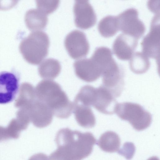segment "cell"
<instances>
[{
  "mask_svg": "<svg viewBox=\"0 0 160 160\" xmlns=\"http://www.w3.org/2000/svg\"><path fill=\"white\" fill-rule=\"evenodd\" d=\"M57 149L49 160H82L92 153L96 140L89 132H82L68 128L60 129L55 139Z\"/></svg>",
  "mask_w": 160,
  "mask_h": 160,
  "instance_id": "6da1fadb",
  "label": "cell"
},
{
  "mask_svg": "<svg viewBox=\"0 0 160 160\" xmlns=\"http://www.w3.org/2000/svg\"><path fill=\"white\" fill-rule=\"evenodd\" d=\"M35 90L37 99L47 105L53 115L61 118H67L71 115L73 103L58 83L52 80H42Z\"/></svg>",
  "mask_w": 160,
  "mask_h": 160,
  "instance_id": "7a4b0ae2",
  "label": "cell"
},
{
  "mask_svg": "<svg viewBox=\"0 0 160 160\" xmlns=\"http://www.w3.org/2000/svg\"><path fill=\"white\" fill-rule=\"evenodd\" d=\"M49 43L48 37L45 32H32L22 41V54L29 63L38 64L47 55Z\"/></svg>",
  "mask_w": 160,
  "mask_h": 160,
  "instance_id": "3957f363",
  "label": "cell"
},
{
  "mask_svg": "<svg viewBox=\"0 0 160 160\" xmlns=\"http://www.w3.org/2000/svg\"><path fill=\"white\" fill-rule=\"evenodd\" d=\"M115 112L121 119L128 121L136 130L145 129L152 121L151 114L140 105L131 102L118 103Z\"/></svg>",
  "mask_w": 160,
  "mask_h": 160,
  "instance_id": "277c9868",
  "label": "cell"
},
{
  "mask_svg": "<svg viewBox=\"0 0 160 160\" xmlns=\"http://www.w3.org/2000/svg\"><path fill=\"white\" fill-rule=\"evenodd\" d=\"M119 30L124 34L138 39L144 34L145 27L138 18V12L133 8H128L118 16Z\"/></svg>",
  "mask_w": 160,
  "mask_h": 160,
  "instance_id": "5b68a950",
  "label": "cell"
},
{
  "mask_svg": "<svg viewBox=\"0 0 160 160\" xmlns=\"http://www.w3.org/2000/svg\"><path fill=\"white\" fill-rule=\"evenodd\" d=\"M159 14L153 18L150 31L144 37L141 45L142 52L148 58H153L157 61L160 57Z\"/></svg>",
  "mask_w": 160,
  "mask_h": 160,
  "instance_id": "8992f818",
  "label": "cell"
},
{
  "mask_svg": "<svg viewBox=\"0 0 160 160\" xmlns=\"http://www.w3.org/2000/svg\"><path fill=\"white\" fill-rule=\"evenodd\" d=\"M20 76L14 72H0V104L13 101L19 90Z\"/></svg>",
  "mask_w": 160,
  "mask_h": 160,
  "instance_id": "52a82bcc",
  "label": "cell"
},
{
  "mask_svg": "<svg viewBox=\"0 0 160 160\" xmlns=\"http://www.w3.org/2000/svg\"><path fill=\"white\" fill-rule=\"evenodd\" d=\"M64 45L70 56L74 59L85 56L89 49V43L86 35L78 30H73L67 35Z\"/></svg>",
  "mask_w": 160,
  "mask_h": 160,
  "instance_id": "ba28073f",
  "label": "cell"
},
{
  "mask_svg": "<svg viewBox=\"0 0 160 160\" xmlns=\"http://www.w3.org/2000/svg\"><path fill=\"white\" fill-rule=\"evenodd\" d=\"M73 12L75 23L79 28L87 29L96 23V15L88 1H76L73 7Z\"/></svg>",
  "mask_w": 160,
  "mask_h": 160,
  "instance_id": "9c48e42d",
  "label": "cell"
},
{
  "mask_svg": "<svg viewBox=\"0 0 160 160\" xmlns=\"http://www.w3.org/2000/svg\"><path fill=\"white\" fill-rule=\"evenodd\" d=\"M116 98L111 92L101 85L95 88L92 106L102 113L112 114L115 112L118 103Z\"/></svg>",
  "mask_w": 160,
  "mask_h": 160,
  "instance_id": "30bf717a",
  "label": "cell"
},
{
  "mask_svg": "<svg viewBox=\"0 0 160 160\" xmlns=\"http://www.w3.org/2000/svg\"><path fill=\"white\" fill-rule=\"evenodd\" d=\"M27 108L30 122L36 127L43 128L51 123L53 115V112L43 102L36 98Z\"/></svg>",
  "mask_w": 160,
  "mask_h": 160,
  "instance_id": "8fae6325",
  "label": "cell"
},
{
  "mask_svg": "<svg viewBox=\"0 0 160 160\" xmlns=\"http://www.w3.org/2000/svg\"><path fill=\"white\" fill-rule=\"evenodd\" d=\"M73 66L77 76L86 82L95 81L102 75L100 68L91 58L76 61Z\"/></svg>",
  "mask_w": 160,
  "mask_h": 160,
  "instance_id": "7c38bea8",
  "label": "cell"
},
{
  "mask_svg": "<svg viewBox=\"0 0 160 160\" xmlns=\"http://www.w3.org/2000/svg\"><path fill=\"white\" fill-rule=\"evenodd\" d=\"M138 40L134 37L123 33L119 34L113 43L114 53L120 59H130L137 47Z\"/></svg>",
  "mask_w": 160,
  "mask_h": 160,
  "instance_id": "4fadbf2b",
  "label": "cell"
},
{
  "mask_svg": "<svg viewBox=\"0 0 160 160\" xmlns=\"http://www.w3.org/2000/svg\"><path fill=\"white\" fill-rule=\"evenodd\" d=\"M73 113L75 119L80 126L85 128H91L96 124V118L90 107L73 103Z\"/></svg>",
  "mask_w": 160,
  "mask_h": 160,
  "instance_id": "5bb4252c",
  "label": "cell"
},
{
  "mask_svg": "<svg viewBox=\"0 0 160 160\" xmlns=\"http://www.w3.org/2000/svg\"><path fill=\"white\" fill-rule=\"evenodd\" d=\"M18 91V97L14 103L16 108H20L28 107L37 98L35 88L29 83H22Z\"/></svg>",
  "mask_w": 160,
  "mask_h": 160,
  "instance_id": "9a60e30c",
  "label": "cell"
},
{
  "mask_svg": "<svg viewBox=\"0 0 160 160\" xmlns=\"http://www.w3.org/2000/svg\"><path fill=\"white\" fill-rule=\"evenodd\" d=\"M97 144L104 152H114L119 150L121 145L120 139L115 132L108 131L101 135Z\"/></svg>",
  "mask_w": 160,
  "mask_h": 160,
  "instance_id": "2e32d148",
  "label": "cell"
},
{
  "mask_svg": "<svg viewBox=\"0 0 160 160\" xmlns=\"http://www.w3.org/2000/svg\"><path fill=\"white\" fill-rule=\"evenodd\" d=\"M38 69L41 78L51 80L59 75L61 70V66L57 60L49 58L43 61L39 66Z\"/></svg>",
  "mask_w": 160,
  "mask_h": 160,
  "instance_id": "e0dca14e",
  "label": "cell"
},
{
  "mask_svg": "<svg viewBox=\"0 0 160 160\" xmlns=\"http://www.w3.org/2000/svg\"><path fill=\"white\" fill-rule=\"evenodd\" d=\"M26 21L28 28L35 30L44 28L48 22L47 15L38 9L29 10L26 16Z\"/></svg>",
  "mask_w": 160,
  "mask_h": 160,
  "instance_id": "ac0fdd59",
  "label": "cell"
},
{
  "mask_svg": "<svg viewBox=\"0 0 160 160\" xmlns=\"http://www.w3.org/2000/svg\"><path fill=\"white\" fill-rule=\"evenodd\" d=\"M98 29L100 34L104 37H111L119 30L117 16H107L99 22Z\"/></svg>",
  "mask_w": 160,
  "mask_h": 160,
  "instance_id": "d6986e66",
  "label": "cell"
},
{
  "mask_svg": "<svg viewBox=\"0 0 160 160\" xmlns=\"http://www.w3.org/2000/svg\"><path fill=\"white\" fill-rule=\"evenodd\" d=\"M130 68L132 72L137 74L145 72L149 68L148 58L142 52L134 53L129 61Z\"/></svg>",
  "mask_w": 160,
  "mask_h": 160,
  "instance_id": "ffe728a7",
  "label": "cell"
},
{
  "mask_svg": "<svg viewBox=\"0 0 160 160\" xmlns=\"http://www.w3.org/2000/svg\"><path fill=\"white\" fill-rule=\"evenodd\" d=\"M27 128L17 118L12 119L6 127L9 139L18 138L21 132Z\"/></svg>",
  "mask_w": 160,
  "mask_h": 160,
  "instance_id": "44dd1931",
  "label": "cell"
},
{
  "mask_svg": "<svg viewBox=\"0 0 160 160\" xmlns=\"http://www.w3.org/2000/svg\"><path fill=\"white\" fill-rule=\"evenodd\" d=\"M38 9L47 15L54 11L59 3L58 0H38L36 1Z\"/></svg>",
  "mask_w": 160,
  "mask_h": 160,
  "instance_id": "7402d4cb",
  "label": "cell"
},
{
  "mask_svg": "<svg viewBox=\"0 0 160 160\" xmlns=\"http://www.w3.org/2000/svg\"><path fill=\"white\" fill-rule=\"evenodd\" d=\"M135 151V147L133 143L126 142L122 148L119 149L118 153L128 160H130L133 156Z\"/></svg>",
  "mask_w": 160,
  "mask_h": 160,
  "instance_id": "603a6c76",
  "label": "cell"
},
{
  "mask_svg": "<svg viewBox=\"0 0 160 160\" xmlns=\"http://www.w3.org/2000/svg\"><path fill=\"white\" fill-rule=\"evenodd\" d=\"M28 160H49V159L46 154L39 153L33 155Z\"/></svg>",
  "mask_w": 160,
  "mask_h": 160,
  "instance_id": "cb8c5ba5",
  "label": "cell"
},
{
  "mask_svg": "<svg viewBox=\"0 0 160 160\" xmlns=\"http://www.w3.org/2000/svg\"><path fill=\"white\" fill-rule=\"evenodd\" d=\"M8 139L6 127L0 126V142Z\"/></svg>",
  "mask_w": 160,
  "mask_h": 160,
  "instance_id": "d4e9b609",
  "label": "cell"
},
{
  "mask_svg": "<svg viewBox=\"0 0 160 160\" xmlns=\"http://www.w3.org/2000/svg\"><path fill=\"white\" fill-rule=\"evenodd\" d=\"M147 160H159L158 158L156 156H153L149 158Z\"/></svg>",
  "mask_w": 160,
  "mask_h": 160,
  "instance_id": "484cf974",
  "label": "cell"
}]
</instances>
